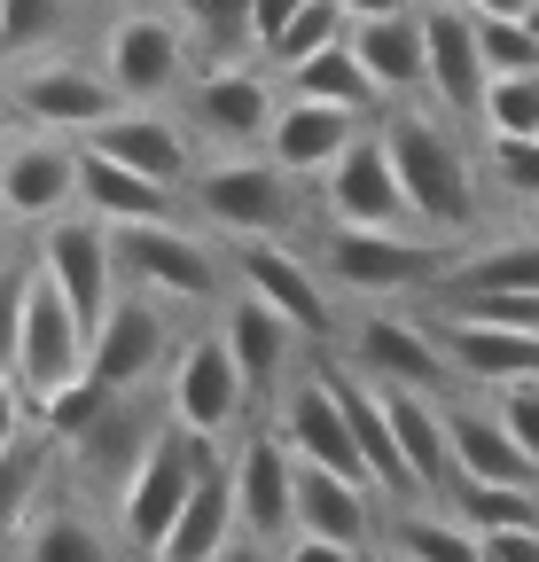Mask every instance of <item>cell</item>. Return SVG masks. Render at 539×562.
<instances>
[{"label":"cell","mask_w":539,"mask_h":562,"mask_svg":"<svg viewBox=\"0 0 539 562\" xmlns=\"http://www.w3.org/2000/svg\"><path fill=\"white\" fill-rule=\"evenodd\" d=\"M383 140L398 157V180H407L415 227H430V235H469V227H478V172H469L461 140L438 117L398 110V117H383Z\"/></svg>","instance_id":"7a4b0ae2"},{"label":"cell","mask_w":539,"mask_h":562,"mask_svg":"<svg viewBox=\"0 0 539 562\" xmlns=\"http://www.w3.org/2000/svg\"><path fill=\"white\" fill-rule=\"evenodd\" d=\"M501 414H508V430L539 453V375L531 383H501Z\"/></svg>","instance_id":"74e56055"},{"label":"cell","mask_w":539,"mask_h":562,"mask_svg":"<svg viewBox=\"0 0 539 562\" xmlns=\"http://www.w3.org/2000/svg\"><path fill=\"white\" fill-rule=\"evenodd\" d=\"M165 351H172V328L157 313V290H133L125 281V297H110V313L87 336V375H102L110 391H142Z\"/></svg>","instance_id":"9c48e42d"},{"label":"cell","mask_w":539,"mask_h":562,"mask_svg":"<svg viewBox=\"0 0 539 562\" xmlns=\"http://www.w3.org/2000/svg\"><path fill=\"white\" fill-rule=\"evenodd\" d=\"M274 87L258 79L250 63H212L204 79L188 87V117H195V133H212L220 149H250V140H266L274 133Z\"/></svg>","instance_id":"ac0fdd59"},{"label":"cell","mask_w":539,"mask_h":562,"mask_svg":"<svg viewBox=\"0 0 539 562\" xmlns=\"http://www.w3.org/2000/svg\"><path fill=\"white\" fill-rule=\"evenodd\" d=\"M493 172L516 203H539V133H493Z\"/></svg>","instance_id":"8d00e7d4"},{"label":"cell","mask_w":539,"mask_h":562,"mask_svg":"<svg viewBox=\"0 0 539 562\" xmlns=\"http://www.w3.org/2000/svg\"><path fill=\"white\" fill-rule=\"evenodd\" d=\"M55 281H63V297H71L87 321H102L110 313V297H117V235H110V220H94V211H63V220H47L40 227V250H32Z\"/></svg>","instance_id":"8fae6325"},{"label":"cell","mask_w":539,"mask_h":562,"mask_svg":"<svg viewBox=\"0 0 539 562\" xmlns=\"http://www.w3.org/2000/svg\"><path fill=\"white\" fill-rule=\"evenodd\" d=\"M485 133H539V70H501L493 79Z\"/></svg>","instance_id":"e575fe53"},{"label":"cell","mask_w":539,"mask_h":562,"mask_svg":"<svg viewBox=\"0 0 539 562\" xmlns=\"http://www.w3.org/2000/svg\"><path fill=\"white\" fill-rule=\"evenodd\" d=\"M321 180H328L336 227H407V220H415L407 180H398V157H391V140H383V133H360Z\"/></svg>","instance_id":"5bb4252c"},{"label":"cell","mask_w":539,"mask_h":562,"mask_svg":"<svg viewBox=\"0 0 539 562\" xmlns=\"http://www.w3.org/2000/svg\"><path fill=\"white\" fill-rule=\"evenodd\" d=\"M9 102H16L24 125H55V133H94L102 117L125 110V94L102 63H63V55L55 63H16Z\"/></svg>","instance_id":"8992f818"},{"label":"cell","mask_w":539,"mask_h":562,"mask_svg":"<svg viewBox=\"0 0 539 562\" xmlns=\"http://www.w3.org/2000/svg\"><path fill=\"white\" fill-rule=\"evenodd\" d=\"M368 476H345L328 461H297V554H360L375 539L368 524Z\"/></svg>","instance_id":"7c38bea8"},{"label":"cell","mask_w":539,"mask_h":562,"mask_svg":"<svg viewBox=\"0 0 539 562\" xmlns=\"http://www.w3.org/2000/svg\"><path fill=\"white\" fill-rule=\"evenodd\" d=\"M328 258V281L345 290H368V297H391V290H423V281L446 273V258L430 243H415L407 227H336L321 243Z\"/></svg>","instance_id":"ba28073f"},{"label":"cell","mask_w":539,"mask_h":562,"mask_svg":"<svg viewBox=\"0 0 539 562\" xmlns=\"http://www.w3.org/2000/svg\"><path fill=\"white\" fill-rule=\"evenodd\" d=\"M345 351H352V368L375 375V383H415V391H430V383L453 375L438 328H415V321H398V313H368V321L345 336Z\"/></svg>","instance_id":"ffe728a7"},{"label":"cell","mask_w":539,"mask_h":562,"mask_svg":"<svg viewBox=\"0 0 539 562\" xmlns=\"http://www.w3.org/2000/svg\"><path fill=\"white\" fill-rule=\"evenodd\" d=\"M352 16H383V9H407V0H345Z\"/></svg>","instance_id":"b9f144b4"},{"label":"cell","mask_w":539,"mask_h":562,"mask_svg":"<svg viewBox=\"0 0 539 562\" xmlns=\"http://www.w3.org/2000/svg\"><path fill=\"white\" fill-rule=\"evenodd\" d=\"M438 344H446L453 375L493 383V391H501V383H531V375H539V328H516V321H493V313H461V305H446Z\"/></svg>","instance_id":"2e32d148"},{"label":"cell","mask_w":539,"mask_h":562,"mask_svg":"<svg viewBox=\"0 0 539 562\" xmlns=\"http://www.w3.org/2000/svg\"><path fill=\"white\" fill-rule=\"evenodd\" d=\"M227 547H243V501H235V469L212 461L157 554H165V562H204V554H227Z\"/></svg>","instance_id":"4316f807"},{"label":"cell","mask_w":539,"mask_h":562,"mask_svg":"<svg viewBox=\"0 0 539 562\" xmlns=\"http://www.w3.org/2000/svg\"><path fill=\"white\" fill-rule=\"evenodd\" d=\"M117 235V273L133 281V290H157V297H220V258L195 243V235H180L172 220H125V227H110Z\"/></svg>","instance_id":"52a82bcc"},{"label":"cell","mask_w":539,"mask_h":562,"mask_svg":"<svg viewBox=\"0 0 539 562\" xmlns=\"http://www.w3.org/2000/svg\"><path fill=\"white\" fill-rule=\"evenodd\" d=\"M297 9H305V0H258V9H250V32H258V55H274V47H282V32L297 24Z\"/></svg>","instance_id":"ab89813d"},{"label":"cell","mask_w":539,"mask_h":562,"mask_svg":"<svg viewBox=\"0 0 539 562\" xmlns=\"http://www.w3.org/2000/svg\"><path fill=\"white\" fill-rule=\"evenodd\" d=\"M235 501H243V547L297 539V446L282 430H258L235 453Z\"/></svg>","instance_id":"30bf717a"},{"label":"cell","mask_w":539,"mask_h":562,"mask_svg":"<svg viewBox=\"0 0 539 562\" xmlns=\"http://www.w3.org/2000/svg\"><path fill=\"white\" fill-rule=\"evenodd\" d=\"M79 140H94V149L142 165V172H157V180H188V140H180V125L157 117V110H117V117H102V125L79 133Z\"/></svg>","instance_id":"83f0119b"},{"label":"cell","mask_w":539,"mask_h":562,"mask_svg":"<svg viewBox=\"0 0 539 562\" xmlns=\"http://www.w3.org/2000/svg\"><path fill=\"white\" fill-rule=\"evenodd\" d=\"M290 94H313V102H345V110H375L383 102V79L360 63V47H352V32L336 40V47H321V55H305L297 70H290Z\"/></svg>","instance_id":"f1b7e54d"},{"label":"cell","mask_w":539,"mask_h":562,"mask_svg":"<svg viewBox=\"0 0 539 562\" xmlns=\"http://www.w3.org/2000/svg\"><path fill=\"white\" fill-rule=\"evenodd\" d=\"M352 32V9H345V0H305V9H297V24L282 32V47L274 55H266V63H282V70H297L305 55H321V47H336V40H345Z\"/></svg>","instance_id":"836d02e7"},{"label":"cell","mask_w":539,"mask_h":562,"mask_svg":"<svg viewBox=\"0 0 539 562\" xmlns=\"http://www.w3.org/2000/svg\"><path fill=\"white\" fill-rule=\"evenodd\" d=\"M220 336L235 344V360H243V375H250V391H282V375H290V351H297V321L290 313H274L258 290H243L227 313H220Z\"/></svg>","instance_id":"484cf974"},{"label":"cell","mask_w":539,"mask_h":562,"mask_svg":"<svg viewBox=\"0 0 539 562\" xmlns=\"http://www.w3.org/2000/svg\"><path fill=\"white\" fill-rule=\"evenodd\" d=\"M438 290L446 297H469V290H539V243H485V250H469L438 273Z\"/></svg>","instance_id":"f546056e"},{"label":"cell","mask_w":539,"mask_h":562,"mask_svg":"<svg viewBox=\"0 0 539 562\" xmlns=\"http://www.w3.org/2000/svg\"><path fill=\"white\" fill-rule=\"evenodd\" d=\"M493 562H539V524H501V531H478Z\"/></svg>","instance_id":"f35d334b"},{"label":"cell","mask_w":539,"mask_h":562,"mask_svg":"<svg viewBox=\"0 0 539 562\" xmlns=\"http://www.w3.org/2000/svg\"><path fill=\"white\" fill-rule=\"evenodd\" d=\"M63 24H71V0H0V47H9V63H32L47 40H63Z\"/></svg>","instance_id":"d6a6232c"},{"label":"cell","mask_w":539,"mask_h":562,"mask_svg":"<svg viewBox=\"0 0 539 562\" xmlns=\"http://www.w3.org/2000/svg\"><path fill=\"white\" fill-rule=\"evenodd\" d=\"M274 430L297 446V461H328V469H345V476H368V453H360V430H352V406H345V391H336V375L290 383Z\"/></svg>","instance_id":"e0dca14e"},{"label":"cell","mask_w":539,"mask_h":562,"mask_svg":"<svg viewBox=\"0 0 539 562\" xmlns=\"http://www.w3.org/2000/svg\"><path fill=\"white\" fill-rule=\"evenodd\" d=\"M446 430H453L461 476H485V484H539V453L508 430L501 406H446Z\"/></svg>","instance_id":"cb8c5ba5"},{"label":"cell","mask_w":539,"mask_h":562,"mask_svg":"<svg viewBox=\"0 0 539 562\" xmlns=\"http://www.w3.org/2000/svg\"><path fill=\"white\" fill-rule=\"evenodd\" d=\"M478 40H485L493 79H501V70H539V32H531V16H485V9H478Z\"/></svg>","instance_id":"d590c367"},{"label":"cell","mask_w":539,"mask_h":562,"mask_svg":"<svg viewBox=\"0 0 539 562\" xmlns=\"http://www.w3.org/2000/svg\"><path fill=\"white\" fill-rule=\"evenodd\" d=\"M9 554L16 562H102L110 554V539L102 531H87L79 516H40V524H24V531H9Z\"/></svg>","instance_id":"1f68e13d"},{"label":"cell","mask_w":539,"mask_h":562,"mask_svg":"<svg viewBox=\"0 0 539 562\" xmlns=\"http://www.w3.org/2000/svg\"><path fill=\"white\" fill-rule=\"evenodd\" d=\"M172 414L188 422V430H204V438H220V430H235V414H243V398H250V375H243V360H235V344L212 328V336H195V344H180L172 351Z\"/></svg>","instance_id":"4fadbf2b"},{"label":"cell","mask_w":539,"mask_h":562,"mask_svg":"<svg viewBox=\"0 0 539 562\" xmlns=\"http://www.w3.org/2000/svg\"><path fill=\"white\" fill-rule=\"evenodd\" d=\"M297 172L282 157H250V149H227L195 172V203L204 220L227 227V235H290L297 227Z\"/></svg>","instance_id":"277c9868"},{"label":"cell","mask_w":539,"mask_h":562,"mask_svg":"<svg viewBox=\"0 0 539 562\" xmlns=\"http://www.w3.org/2000/svg\"><path fill=\"white\" fill-rule=\"evenodd\" d=\"M235 266H243V290H258L274 313H290L305 336H336V313H328V290L313 281V266H297L274 235H243V250H235Z\"/></svg>","instance_id":"7402d4cb"},{"label":"cell","mask_w":539,"mask_h":562,"mask_svg":"<svg viewBox=\"0 0 539 562\" xmlns=\"http://www.w3.org/2000/svg\"><path fill=\"white\" fill-rule=\"evenodd\" d=\"M250 9H258V0H180V24L204 40L212 63H243V55H258Z\"/></svg>","instance_id":"4dcf8cb0"},{"label":"cell","mask_w":539,"mask_h":562,"mask_svg":"<svg viewBox=\"0 0 539 562\" xmlns=\"http://www.w3.org/2000/svg\"><path fill=\"white\" fill-rule=\"evenodd\" d=\"M102 70L117 79L125 102H157V94H172L180 70H188L180 24H165V16H117L110 40H102Z\"/></svg>","instance_id":"d6986e66"},{"label":"cell","mask_w":539,"mask_h":562,"mask_svg":"<svg viewBox=\"0 0 539 562\" xmlns=\"http://www.w3.org/2000/svg\"><path fill=\"white\" fill-rule=\"evenodd\" d=\"M423 24H430V94L453 117H485L493 94V63L478 40V9L469 0H423Z\"/></svg>","instance_id":"9a60e30c"},{"label":"cell","mask_w":539,"mask_h":562,"mask_svg":"<svg viewBox=\"0 0 539 562\" xmlns=\"http://www.w3.org/2000/svg\"><path fill=\"white\" fill-rule=\"evenodd\" d=\"M79 203L94 211V220L125 227V220H172V180L125 165L110 149H94V140H79Z\"/></svg>","instance_id":"603a6c76"},{"label":"cell","mask_w":539,"mask_h":562,"mask_svg":"<svg viewBox=\"0 0 539 562\" xmlns=\"http://www.w3.org/2000/svg\"><path fill=\"white\" fill-rule=\"evenodd\" d=\"M352 140H360V110H345V102H313V94H290V102L274 110L266 157H282L297 180H313V172H328L336 157H345Z\"/></svg>","instance_id":"44dd1931"},{"label":"cell","mask_w":539,"mask_h":562,"mask_svg":"<svg viewBox=\"0 0 539 562\" xmlns=\"http://www.w3.org/2000/svg\"><path fill=\"white\" fill-rule=\"evenodd\" d=\"M531 32H539V0H531Z\"/></svg>","instance_id":"7bdbcfd3"},{"label":"cell","mask_w":539,"mask_h":562,"mask_svg":"<svg viewBox=\"0 0 539 562\" xmlns=\"http://www.w3.org/2000/svg\"><path fill=\"white\" fill-rule=\"evenodd\" d=\"M469 9H485V16H531V0H469Z\"/></svg>","instance_id":"60d3db41"},{"label":"cell","mask_w":539,"mask_h":562,"mask_svg":"<svg viewBox=\"0 0 539 562\" xmlns=\"http://www.w3.org/2000/svg\"><path fill=\"white\" fill-rule=\"evenodd\" d=\"M352 47L383 79V94H423L430 87V24L415 9H383V16H352Z\"/></svg>","instance_id":"d4e9b609"},{"label":"cell","mask_w":539,"mask_h":562,"mask_svg":"<svg viewBox=\"0 0 539 562\" xmlns=\"http://www.w3.org/2000/svg\"><path fill=\"white\" fill-rule=\"evenodd\" d=\"M0 203H9V220H24V227L63 220V211L79 203V133H55V125L16 133L9 157H0Z\"/></svg>","instance_id":"5b68a950"},{"label":"cell","mask_w":539,"mask_h":562,"mask_svg":"<svg viewBox=\"0 0 539 562\" xmlns=\"http://www.w3.org/2000/svg\"><path fill=\"white\" fill-rule=\"evenodd\" d=\"M87 336L94 321L63 297V281L32 258L16 266V344H9V406H47L71 375H87Z\"/></svg>","instance_id":"6da1fadb"},{"label":"cell","mask_w":539,"mask_h":562,"mask_svg":"<svg viewBox=\"0 0 539 562\" xmlns=\"http://www.w3.org/2000/svg\"><path fill=\"white\" fill-rule=\"evenodd\" d=\"M204 469H212V438H204V430H188L180 414L165 422V430H149V446H142V461H133V476L117 484V524H125V547L157 554V547H165V531H172V524H180V508H188V492L204 484Z\"/></svg>","instance_id":"3957f363"}]
</instances>
